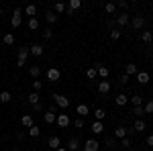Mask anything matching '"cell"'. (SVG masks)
Here are the masks:
<instances>
[{
	"label": "cell",
	"mask_w": 153,
	"mask_h": 151,
	"mask_svg": "<svg viewBox=\"0 0 153 151\" xmlns=\"http://www.w3.org/2000/svg\"><path fill=\"white\" fill-rule=\"evenodd\" d=\"M29 47H19V57H16V68H23L27 57H29Z\"/></svg>",
	"instance_id": "obj_1"
},
{
	"label": "cell",
	"mask_w": 153,
	"mask_h": 151,
	"mask_svg": "<svg viewBox=\"0 0 153 151\" xmlns=\"http://www.w3.org/2000/svg\"><path fill=\"white\" fill-rule=\"evenodd\" d=\"M10 25H12V27H14V29H19V27L23 25V10H21V8H16V10L12 12Z\"/></svg>",
	"instance_id": "obj_2"
},
{
	"label": "cell",
	"mask_w": 153,
	"mask_h": 151,
	"mask_svg": "<svg viewBox=\"0 0 153 151\" xmlns=\"http://www.w3.org/2000/svg\"><path fill=\"white\" fill-rule=\"evenodd\" d=\"M55 123H57V127H59V129H68V127H70V123H71V121H70V116L65 115V112H61V115H57Z\"/></svg>",
	"instance_id": "obj_3"
},
{
	"label": "cell",
	"mask_w": 153,
	"mask_h": 151,
	"mask_svg": "<svg viewBox=\"0 0 153 151\" xmlns=\"http://www.w3.org/2000/svg\"><path fill=\"white\" fill-rule=\"evenodd\" d=\"M53 100H55V104L59 108H68L70 106V98H65L63 94H53Z\"/></svg>",
	"instance_id": "obj_4"
},
{
	"label": "cell",
	"mask_w": 153,
	"mask_h": 151,
	"mask_svg": "<svg viewBox=\"0 0 153 151\" xmlns=\"http://www.w3.org/2000/svg\"><path fill=\"white\" fill-rule=\"evenodd\" d=\"M55 118H57V115H55V106H51L47 112L43 115V121H45L47 125H51V123H55Z\"/></svg>",
	"instance_id": "obj_5"
},
{
	"label": "cell",
	"mask_w": 153,
	"mask_h": 151,
	"mask_svg": "<svg viewBox=\"0 0 153 151\" xmlns=\"http://www.w3.org/2000/svg\"><path fill=\"white\" fill-rule=\"evenodd\" d=\"M68 151H78V149H82V145H80V139L78 137H71L70 141H68V147H65Z\"/></svg>",
	"instance_id": "obj_6"
},
{
	"label": "cell",
	"mask_w": 153,
	"mask_h": 151,
	"mask_svg": "<svg viewBox=\"0 0 153 151\" xmlns=\"http://www.w3.org/2000/svg\"><path fill=\"white\" fill-rule=\"evenodd\" d=\"M29 53L35 55V57H41L43 55V45L41 43H33V47H29Z\"/></svg>",
	"instance_id": "obj_7"
},
{
	"label": "cell",
	"mask_w": 153,
	"mask_h": 151,
	"mask_svg": "<svg viewBox=\"0 0 153 151\" xmlns=\"http://www.w3.org/2000/svg\"><path fill=\"white\" fill-rule=\"evenodd\" d=\"M143 25H145V16L143 14H135L133 16V29L139 31V29H143Z\"/></svg>",
	"instance_id": "obj_8"
},
{
	"label": "cell",
	"mask_w": 153,
	"mask_h": 151,
	"mask_svg": "<svg viewBox=\"0 0 153 151\" xmlns=\"http://www.w3.org/2000/svg\"><path fill=\"white\" fill-rule=\"evenodd\" d=\"M98 141L96 139H88L86 143H84V151H98Z\"/></svg>",
	"instance_id": "obj_9"
},
{
	"label": "cell",
	"mask_w": 153,
	"mask_h": 151,
	"mask_svg": "<svg viewBox=\"0 0 153 151\" xmlns=\"http://www.w3.org/2000/svg\"><path fill=\"white\" fill-rule=\"evenodd\" d=\"M59 78H61L59 70H55V68H49V70H47V80L49 82H57Z\"/></svg>",
	"instance_id": "obj_10"
},
{
	"label": "cell",
	"mask_w": 153,
	"mask_h": 151,
	"mask_svg": "<svg viewBox=\"0 0 153 151\" xmlns=\"http://www.w3.org/2000/svg\"><path fill=\"white\" fill-rule=\"evenodd\" d=\"M96 71H98V76H100V80H106V78H108V74H110V70H108L106 65H100V63L96 65Z\"/></svg>",
	"instance_id": "obj_11"
},
{
	"label": "cell",
	"mask_w": 153,
	"mask_h": 151,
	"mask_svg": "<svg viewBox=\"0 0 153 151\" xmlns=\"http://www.w3.org/2000/svg\"><path fill=\"white\" fill-rule=\"evenodd\" d=\"M90 131H92L94 135H100V133L104 131V125H102V121H94V123H92V127H90Z\"/></svg>",
	"instance_id": "obj_12"
},
{
	"label": "cell",
	"mask_w": 153,
	"mask_h": 151,
	"mask_svg": "<svg viewBox=\"0 0 153 151\" xmlns=\"http://www.w3.org/2000/svg\"><path fill=\"white\" fill-rule=\"evenodd\" d=\"M98 92L100 94H108L110 92V82H106V80L98 82Z\"/></svg>",
	"instance_id": "obj_13"
},
{
	"label": "cell",
	"mask_w": 153,
	"mask_h": 151,
	"mask_svg": "<svg viewBox=\"0 0 153 151\" xmlns=\"http://www.w3.org/2000/svg\"><path fill=\"white\" fill-rule=\"evenodd\" d=\"M47 147H51V149H59L61 147V141H59V137H49V141H47Z\"/></svg>",
	"instance_id": "obj_14"
},
{
	"label": "cell",
	"mask_w": 153,
	"mask_h": 151,
	"mask_svg": "<svg viewBox=\"0 0 153 151\" xmlns=\"http://www.w3.org/2000/svg\"><path fill=\"white\" fill-rule=\"evenodd\" d=\"M129 14H127V12H120V14H118L117 16V23H118V27H125V25H129Z\"/></svg>",
	"instance_id": "obj_15"
},
{
	"label": "cell",
	"mask_w": 153,
	"mask_h": 151,
	"mask_svg": "<svg viewBox=\"0 0 153 151\" xmlns=\"http://www.w3.org/2000/svg\"><path fill=\"white\" fill-rule=\"evenodd\" d=\"M25 14H27V16H29V19H33V16H35L37 14V6L35 4H27V6H25Z\"/></svg>",
	"instance_id": "obj_16"
},
{
	"label": "cell",
	"mask_w": 153,
	"mask_h": 151,
	"mask_svg": "<svg viewBox=\"0 0 153 151\" xmlns=\"http://www.w3.org/2000/svg\"><path fill=\"white\" fill-rule=\"evenodd\" d=\"M127 133H129V129H125V127H117L114 129V137H117V139H125Z\"/></svg>",
	"instance_id": "obj_17"
},
{
	"label": "cell",
	"mask_w": 153,
	"mask_h": 151,
	"mask_svg": "<svg viewBox=\"0 0 153 151\" xmlns=\"http://www.w3.org/2000/svg\"><path fill=\"white\" fill-rule=\"evenodd\" d=\"M27 133H29V137H33V139H37L39 135H41V129L37 127V125H33V127L27 129Z\"/></svg>",
	"instance_id": "obj_18"
},
{
	"label": "cell",
	"mask_w": 153,
	"mask_h": 151,
	"mask_svg": "<svg viewBox=\"0 0 153 151\" xmlns=\"http://www.w3.org/2000/svg\"><path fill=\"white\" fill-rule=\"evenodd\" d=\"M76 112H78V116H82V118H84V116L90 112V108H88L86 104H78V106H76Z\"/></svg>",
	"instance_id": "obj_19"
},
{
	"label": "cell",
	"mask_w": 153,
	"mask_h": 151,
	"mask_svg": "<svg viewBox=\"0 0 153 151\" xmlns=\"http://www.w3.org/2000/svg\"><path fill=\"white\" fill-rule=\"evenodd\" d=\"M114 102H117L118 106H125L127 102H129V96H127V94H117V98H114Z\"/></svg>",
	"instance_id": "obj_20"
},
{
	"label": "cell",
	"mask_w": 153,
	"mask_h": 151,
	"mask_svg": "<svg viewBox=\"0 0 153 151\" xmlns=\"http://www.w3.org/2000/svg\"><path fill=\"white\" fill-rule=\"evenodd\" d=\"M21 123H23V127H33V125H35V123H33V116L31 115H23V118H21Z\"/></svg>",
	"instance_id": "obj_21"
},
{
	"label": "cell",
	"mask_w": 153,
	"mask_h": 151,
	"mask_svg": "<svg viewBox=\"0 0 153 151\" xmlns=\"http://www.w3.org/2000/svg\"><path fill=\"white\" fill-rule=\"evenodd\" d=\"M137 82L139 84H147L149 82V74L147 71H137Z\"/></svg>",
	"instance_id": "obj_22"
},
{
	"label": "cell",
	"mask_w": 153,
	"mask_h": 151,
	"mask_svg": "<svg viewBox=\"0 0 153 151\" xmlns=\"http://www.w3.org/2000/svg\"><path fill=\"white\" fill-rule=\"evenodd\" d=\"M133 131H135V133H141V131H145V123H143L141 118H137V121H135V125H133Z\"/></svg>",
	"instance_id": "obj_23"
},
{
	"label": "cell",
	"mask_w": 153,
	"mask_h": 151,
	"mask_svg": "<svg viewBox=\"0 0 153 151\" xmlns=\"http://www.w3.org/2000/svg\"><path fill=\"white\" fill-rule=\"evenodd\" d=\"M29 74H31V78H33V80H37V78L41 76V68H39V65H31Z\"/></svg>",
	"instance_id": "obj_24"
},
{
	"label": "cell",
	"mask_w": 153,
	"mask_h": 151,
	"mask_svg": "<svg viewBox=\"0 0 153 151\" xmlns=\"http://www.w3.org/2000/svg\"><path fill=\"white\" fill-rule=\"evenodd\" d=\"M137 71H139V70H137V65H135V63H129L127 70H125V76H129V78H131V76H135Z\"/></svg>",
	"instance_id": "obj_25"
},
{
	"label": "cell",
	"mask_w": 153,
	"mask_h": 151,
	"mask_svg": "<svg viewBox=\"0 0 153 151\" xmlns=\"http://www.w3.org/2000/svg\"><path fill=\"white\" fill-rule=\"evenodd\" d=\"M45 21H47L49 25H53L55 21H57V14H55V12H51V10H47V12H45Z\"/></svg>",
	"instance_id": "obj_26"
},
{
	"label": "cell",
	"mask_w": 153,
	"mask_h": 151,
	"mask_svg": "<svg viewBox=\"0 0 153 151\" xmlns=\"http://www.w3.org/2000/svg\"><path fill=\"white\" fill-rule=\"evenodd\" d=\"M68 8H70V10H78V8H82V0H70Z\"/></svg>",
	"instance_id": "obj_27"
},
{
	"label": "cell",
	"mask_w": 153,
	"mask_h": 151,
	"mask_svg": "<svg viewBox=\"0 0 153 151\" xmlns=\"http://www.w3.org/2000/svg\"><path fill=\"white\" fill-rule=\"evenodd\" d=\"M10 100H12L10 92H6V90H4V92H0V102H2V104H6V102H10Z\"/></svg>",
	"instance_id": "obj_28"
},
{
	"label": "cell",
	"mask_w": 153,
	"mask_h": 151,
	"mask_svg": "<svg viewBox=\"0 0 153 151\" xmlns=\"http://www.w3.org/2000/svg\"><path fill=\"white\" fill-rule=\"evenodd\" d=\"M39 100H41L39 92H31L29 94V102H31V104H39Z\"/></svg>",
	"instance_id": "obj_29"
},
{
	"label": "cell",
	"mask_w": 153,
	"mask_h": 151,
	"mask_svg": "<svg viewBox=\"0 0 153 151\" xmlns=\"http://www.w3.org/2000/svg\"><path fill=\"white\" fill-rule=\"evenodd\" d=\"M131 104H133V106H143V96L135 94V96L131 98Z\"/></svg>",
	"instance_id": "obj_30"
},
{
	"label": "cell",
	"mask_w": 153,
	"mask_h": 151,
	"mask_svg": "<svg viewBox=\"0 0 153 151\" xmlns=\"http://www.w3.org/2000/svg\"><path fill=\"white\" fill-rule=\"evenodd\" d=\"M143 110H145V115H153V100H147L143 104Z\"/></svg>",
	"instance_id": "obj_31"
},
{
	"label": "cell",
	"mask_w": 153,
	"mask_h": 151,
	"mask_svg": "<svg viewBox=\"0 0 153 151\" xmlns=\"http://www.w3.org/2000/svg\"><path fill=\"white\" fill-rule=\"evenodd\" d=\"M2 41H4V45H12L14 43V35L12 33H6V35L2 37Z\"/></svg>",
	"instance_id": "obj_32"
},
{
	"label": "cell",
	"mask_w": 153,
	"mask_h": 151,
	"mask_svg": "<svg viewBox=\"0 0 153 151\" xmlns=\"http://www.w3.org/2000/svg\"><path fill=\"white\" fill-rule=\"evenodd\" d=\"M53 12H55V14H61V12H65V4H63V2H57V4L53 6Z\"/></svg>",
	"instance_id": "obj_33"
},
{
	"label": "cell",
	"mask_w": 153,
	"mask_h": 151,
	"mask_svg": "<svg viewBox=\"0 0 153 151\" xmlns=\"http://www.w3.org/2000/svg\"><path fill=\"white\" fill-rule=\"evenodd\" d=\"M29 29H31V31H37V29H39V21H37L35 16H33V19H29Z\"/></svg>",
	"instance_id": "obj_34"
},
{
	"label": "cell",
	"mask_w": 153,
	"mask_h": 151,
	"mask_svg": "<svg viewBox=\"0 0 153 151\" xmlns=\"http://www.w3.org/2000/svg\"><path fill=\"white\" fill-rule=\"evenodd\" d=\"M131 115H135V116H143V115H145V110H143V106H133Z\"/></svg>",
	"instance_id": "obj_35"
},
{
	"label": "cell",
	"mask_w": 153,
	"mask_h": 151,
	"mask_svg": "<svg viewBox=\"0 0 153 151\" xmlns=\"http://www.w3.org/2000/svg\"><path fill=\"white\" fill-rule=\"evenodd\" d=\"M94 116H96V121H102V118L106 116L104 108H96V110H94Z\"/></svg>",
	"instance_id": "obj_36"
},
{
	"label": "cell",
	"mask_w": 153,
	"mask_h": 151,
	"mask_svg": "<svg viewBox=\"0 0 153 151\" xmlns=\"http://www.w3.org/2000/svg\"><path fill=\"white\" fill-rule=\"evenodd\" d=\"M141 39L145 41V43H151V41H153V33H149V31H145V33L141 35Z\"/></svg>",
	"instance_id": "obj_37"
},
{
	"label": "cell",
	"mask_w": 153,
	"mask_h": 151,
	"mask_svg": "<svg viewBox=\"0 0 153 151\" xmlns=\"http://www.w3.org/2000/svg\"><path fill=\"white\" fill-rule=\"evenodd\" d=\"M104 10L108 12V14H112V12L117 10V4H114V2H108V4L104 6Z\"/></svg>",
	"instance_id": "obj_38"
},
{
	"label": "cell",
	"mask_w": 153,
	"mask_h": 151,
	"mask_svg": "<svg viewBox=\"0 0 153 151\" xmlns=\"http://www.w3.org/2000/svg\"><path fill=\"white\" fill-rule=\"evenodd\" d=\"M74 127H76V129H82L84 127V118H82V116H76V118H74Z\"/></svg>",
	"instance_id": "obj_39"
},
{
	"label": "cell",
	"mask_w": 153,
	"mask_h": 151,
	"mask_svg": "<svg viewBox=\"0 0 153 151\" xmlns=\"http://www.w3.org/2000/svg\"><path fill=\"white\" fill-rule=\"evenodd\" d=\"M110 39H112V41H118V39H120V31H118V29H112V31H110Z\"/></svg>",
	"instance_id": "obj_40"
},
{
	"label": "cell",
	"mask_w": 153,
	"mask_h": 151,
	"mask_svg": "<svg viewBox=\"0 0 153 151\" xmlns=\"http://www.w3.org/2000/svg\"><path fill=\"white\" fill-rule=\"evenodd\" d=\"M86 76H88V78H90V80H94L96 76H98V71H96V68H90V70L86 71Z\"/></svg>",
	"instance_id": "obj_41"
},
{
	"label": "cell",
	"mask_w": 153,
	"mask_h": 151,
	"mask_svg": "<svg viewBox=\"0 0 153 151\" xmlns=\"http://www.w3.org/2000/svg\"><path fill=\"white\" fill-rule=\"evenodd\" d=\"M41 88H43V82H39V80L33 82V92H39Z\"/></svg>",
	"instance_id": "obj_42"
},
{
	"label": "cell",
	"mask_w": 153,
	"mask_h": 151,
	"mask_svg": "<svg viewBox=\"0 0 153 151\" xmlns=\"http://www.w3.org/2000/svg\"><path fill=\"white\" fill-rule=\"evenodd\" d=\"M51 37H53V31H51V29H47V31L43 33V39H45V41H49Z\"/></svg>",
	"instance_id": "obj_43"
},
{
	"label": "cell",
	"mask_w": 153,
	"mask_h": 151,
	"mask_svg": "<svg viewBox=\"0 0 153 151\" xmlns=\"http://www.w3.org/2000/svg\"><path fill=\"white\" fill-rule=\"evenodd\" d=\"M117 6H118V8H123V10H127V8H129V2H125V0H120V2H118Z\"/></svg>",
	"instance_id": "obj_44"
},
{
	"label": "cell",
	"mask_w": 153,
	"mask_h": 151,
	"mask_svg": "<svg viewBox=\"0 0 153 151\" xmlns=\"http://www.w3.org/2000/svg\"><path fill=\"white\" fill-rule=\"evenodd\" d=\"M120 145H123V147H131V139H127V137L120 139Z\"/></svg>",
	"instance_id": "obj_45"
},
{
	"label": "cell",
	"mask_w": 153,
	"mask_h": 151,
	"mask_svg": "<svg viewBox=\"0 0 153 151\" xmlns=\"http://www.w3.org/2000/svg\"><path fill=\"white\" fill-rule=\"evenodd\" d=\"M127 82H129V76H125V74H123V76H120V82H118V84H127Z\"/></svg>",
	"instance_id": "obj_46"
},
{
	"label": "cell",
	"mask_w": 153,
	"mask_h": 151,
	"mask_svg": "<svg viewBox=\"0 0 153 151\" xmlns=\"http://www.w3.org/2000/svg\"><path fill=\"white\" fill-rule=\"evenodd\" d=\"M41 108H43L41 102H39V104H33V110H35V112H41Z\"/></svg>",
	"instance_id": "obj_47"
},
{
	"label": "cell",
	"mask_w": 153,
	"mask_h": 151,
	"mask_svg": "<svg viewBox=\"0 0 153 151\" xmlns=\"http://www.w3.org/2000/svg\"><path fill=\"white\" fill-rule=\"evenodd\" d=\"M147 145L153 147V135H147Z\"/></svg>",
	"instance_id": "obj_48"
},
{
	"label": "cell",
	"mask_w": 153,
	"mask_h": 151,
	"mask_svg": "<svg viewBox=\"0 0 153 151\" xmlns=\"http://www.w3.org/2000/svg\"><path fill=\"white\" fill-rule=\"evenodd\" d=\"M106 145H108V147H112V145H114V139H112V137H108V139H106Z\"/></svg>",
	"instance_id": "obj_49"
},
{
	"label": "cell",
	"mask_w": 153,
	"mask_h": 151,
	"mask_svg": "<svg viewBox=\"0 0 153 151\" xmlns=\"http://www.w3.org/2000/svg\"><path fill=\"white\" fill-rule=\"evenodd\" d=\"M23 137H25V133H23V131H19V133H16V141H21Z\"/></svg>",
	"instance_id": "obj_50"
},
{
	"label": "cell",
	"mask_w": 153,
	"mask_h": 151,
	"mask_svg": "<svg viewBox=\"0 0 153 151\" xmlns=\"http://www.w3.org/2000/svg\"><path fill=\"white\" fill-rule=\"evenodd\" d=\"M55 151H68V149H65V147H59V149H55Z\"/></svg>",
	"instance_id": "obj_51"
},
{
	"label": "cell",
	"mask_w": 153,
	"mask_h": 151,
	"mask_svg": "<svg viewBox=\"0 0 153 151\" xmlns=\"http://www.w3.org/2000/svg\"><path fill=\"white\" fill-rule=\"evenodd\" d=\"M0 16H2V8H0Z\"/></svg>",
	"instance_id": "obj_52"
},
{
	"label": "cell",
	"mask_w": 153,
	"mask_h": 151,
	"mask_svg": "<svg viewBox=\"0 0 153 151\" xmlns=\"http://www.w3.org/2000/svg\"><path fill=\"white\" fill-rule=\"evenodd\" d=\"M12 151H19V149H12Z\"/></svg>",
	"instance_id": "obj_53"
},
{
	"label": "cell",
	"mask_w": 153,
	"mask_h": 151,
	"mask_svg": "<svg viewBox=\"0 0 153 151\" xmlns=\"http://www.w3.org/2000/svg\"><path fill=\"white\" fill-rule=\"evenodd\" d=\"M78 151H84V149H78Z\"/></svg>",
	"instance_id": "obj_54"
}]
</instances>
